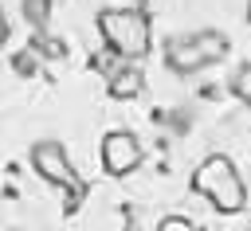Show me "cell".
Instances as JSON below:
<instances>
[{
  "instance_id": "cell-1",
  "label": "cell",
  "mask_w": 251,
  "mask_h": 231,
  "mask_svg": "<svg viewBox=\"0 0 251 231\" xmlns=\"http://www.w3.org/2000/svg\"><path fill=\"white\" fill-rule=\"evenodd\" d=\"M94 23H98V35H102L106 51H114L122 63H137V59L149 55L153 23L141 8H102Z\"/></svg>"
},
{
  "instance_id": "cell-2",
  "label": "cell",
  "mask_w": 251,
  "mask_h": 231,
  "mask_svg": "<svg viewBox=\"0 0 251 231\" xmlns=\"http://www.w3.org/2000/svg\"><path fill=\"white\" fill-rule=\"evenodd\" d=\"M192 192H200L220 215H235L247 208V184H243L235 161L224 153H212L200 161V168L192 172Z\"/></svg>"
},
{
  "instance_id": "cell-3",
  "label": "cell",
  "mask_w": 251,
  "mask_h": 231,
  "mask_svg": "<svg viewBox=\"0 0 251 231\" xmlns=\"http://www.w3.org/2000/svg\"><path fill=\"white\" fill-rule=\"evenodd\" d=\"M227 47H231L227 35H224V31H212V27L192 31V35H176V39L165 47V67H169L173 74H196V70L220 63V59L227 55Z\"/></svg>"
},
{
  "instance_id": "cell-4",
  "label": "cell",
  "mask_w": 251,
  "mask_h": 231,
  "mask_svg": "<svg viewBox=\"0 0 251 231\" xmlns=\"http://www.w3.org/2000/svg\"><path fill=\"white\" fill-rule=\"evenodd\" d=\"M31 168L47 184H59V188H71V196H82V180L75 176L71 157H67V149L59 141H35L31 145Z\"/></svg>"
},
{
  "instance_id": "cell-5",
  "label": "cell",
  "mask_w": 251,
  "mask_h": 231,
  "mask_svg": "<svg viewBox=\"0 0 251 231\" xmlns=\"http://www.w3.org/2000/svg\"><path fill=\"white\" fill-rule=\"evenodd\" d=\"M141 157H145V149H141L137 133H129V129H110V133L102 137V168H106L110 176H129V172H137V168H141Z\"/></svg>"
},
{
  "instance_id": "cell-6",
  "label": "cell",
  "mask_w": 251,
  "mask_h": 231,
  "mask_svg": "<svg viewBox=\"0 0 251 231\" xmlns=\"http://www.w3.org/2000/svg\"><path fill=\"white\" fill-rule=\"evenodd\" d=\"M106 90H110V98H137L145 90V74L133 63H118L114 74H106Z\"/></svg>"
},
{
  "instance_id": "cell-7",
  "label": "cell",
  "mask_w": 251,
  "mask_h": 231,
  "mask_svg": "<svg viewBox=\"0 0 251 231\" xmlns=\"http://www.w3.org/2000/svg\"><path fill=\"white\" fill-rule=\"evenodd\" d=\"M24 20L31 23V31H47L51 27V0H24Z\"/></svg>"
},
{
  "instance_id": "cell-8",
  "label": "cell",
  "mask_w": 251,
  "mask_h": 231,
  "mask_svg": "<svg viewBox=\"0 0 251 231\" xmlns=\"http://www.w3.org/2000/svg\"><path fill=\"white\" fill-rule=\"evenodd\" d=\"M231 94H235L243 106H251V63H243V67L231 74Z\"/></svg>"
},
{
  "instance_id": "cell-9",
  "label": "cell",
  "mask_w": 251,
  "mask_h": 231,
  "mask_svg": "<svg viewBox=\"0 0 251 231\" xmlns=\"http://www.w3.org/2000/svg\"><path fill=\"white\" fill-rule=\"evenodd\" d=\"M157 231H200L188 215H165L161 223H157Z\"/></svg>"
},
{
  "instance_id": "cell-10",
  "label": "cell",
  "mask_w": 251,
  "mask_h": 231,
  "mask_svg": "<svg viewBox=\"0 0 251 231\" xmlns=\"http://www.w3.org/2000/svg\"><path fill=\"white\" fill-rule=\"evenodd\" d=\"M16 70H20V74H31V70H35V55H31V51H20V55H16Z\"/></svg>"
},
{
  "instance_id": "cell-11",
  "label": "cell",
  "mask_w": 251,
  "mask_h": 231,
  "mask_svg": "<svg viewBox=\"0 0 251 231\" xmlns=\"http://www.w3.org/2000/svg\"><path fill=\"white\" fill-rule=\"evenodd\" d=\"M8 43V16H4V8H0V47Z\"/></svg>"
},
{
  "instance_id": "cell-12",
  "label": "cell",
  "mask_w": 251,
  "mask_h": 231,
  "mask_svg": "<svg viewBox=\"0 0 251 231\" xmlns=\"http://www.w3.org/2000/svg\"><path fill=\"white\" fill-rule=\"evenodd\" d=\"M133 4H149V0H133Z\"/></svg>"
},
{
  "instance_id": "cell-13",
  "label": "cell",
  "mask_w": 251,
  "mask_h": 231,
  "mask_svg": "<svg viewBox=\"0 0 251 231\" xmlns=\"http://www.w3.org/2000/svg\"><path fill=\"white\" fill-rule=\"evenodd\" d=\"M247 8H251V0H247Z\"/></svg>"
}]
</instances>
